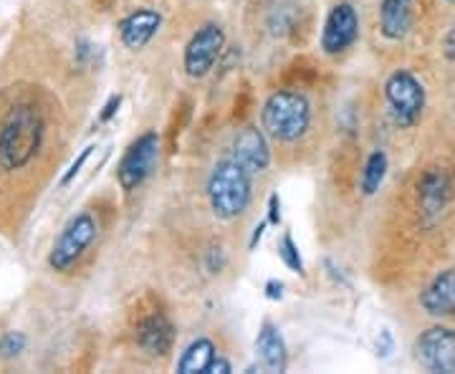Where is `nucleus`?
Masks as SVG:
<instances>
[{"label":"nucleus","instance_id":"nucleus-1","mask_svg":"<svg viewBox=\"0 0 455 374\" xmlns=\"http://www.w3.org/2000/svg\"><path fill=\"white\" fill-rule=\"evenodd\" d=\"M49 122L38 101L20 99L0 119V172L20 175L44 152Z\"/></svg>","mask_w":455,"mask_h":374},{"label":"nucleus","instance_id":"nucleus-2","mask_svg":"<svg viewBox=\"0 0 455 374\" xmlns=\"http://www.w3.org/2000/svg\"><path fill=\"white\" fill-rule=\"evenodd\" d=\"M314 104L301 89H276L260 104V127L278 145H296L311 131Z\"/></svg>","mask_w":455,"mask_h":374},{"label":"nucleus","instance_id":"nucleus-3","mask_svg":"<svg viewBox=\"0 0 455 374\" xmlns=\"http://www.w3.org/2000/svg\"><path fill=\"white\" fill-rule=\"evenodd\" d=\"M205 197L212 218L223 223L241 218L253 200V172L230 155L220 157L205 179Z\"/></svg>","mask_w":455,"mask_h":374},{"label":"nucleus","instance_id":"nucleus-4","mask_svg":"<svg viewBox=\"0 0 455 374\" xmlns=\"http://www.w3.org/2000/svg\"><path fill=\"white\" fill-rule=\"evenodd\" d=\"M101 235V218L92 208H84L76 215L68 218L61 233L56 235V241L49 251V268L53 274H76V268L82 266L84 259L89 256V251L97 245Z\"/></svg>","mask_w":455,"mask_h":374},{"label":"nucleus","instance_id":"nucleus-5","mask_svg":"<svg viewBox=\"0 0 455 374\" xmlns=\"http://www.w3.org/2000/svg\"><path fill=\"white\" fill-rule=\"evenodd\" d=\"M382 92H385V101H387L395 127L415 130L423 122L427 92H425V84L410 68H395L385 79Z\"/></svg>","mask_w":455,"mask_h":374},{"label":"nucleus","instance_id":"nucleus-6","mask_svg":"<svg viewBox=\"0 0 455 374\" xmlns=\"http://www.w3.org/2000/svg\"><path fill=\"white\" fill-rule=\"evenodd\" d=\"M160 149H163V139L155 130L142 131L124 149L122 160L116 164V185L124 195L137 193L147 179L152 178L155 167L160 163Z\"/></svg>","mask_w":455,"mask_h":374},{"label":"nucleus","instance_id":"nucleus-7","mask_svg":"<svg viewBox=\"0 0 455 374\" xmlns=\"http://www.w3.org/2000/svg\"><path fill=\"white\" fill-rule=\"evenodd\" d=\"M226 28L220 23H203L182 51V68L190 79H205L226 51Z\"/></svg>","mask_w":455,"mask_h":374},{"label":"nucleus","instance_id":"nucleus-8","mask_svg":"<svg viewBox=\"0 0 455 374\" xmlns=\"http://www.w3.org/2000/svg\"><path fill=\"white\" fill-rule=\"evenodd\" d=\"M362 33V20H359L357 8L349 0H339L329 8L319 36V49L324 51V56H341L352 49L359 41Z\"/></svg>","mask_w":455,"mask_h":374},{"label":"nucleus","instance_id":"nucleus-9","mask_svg":"<svg viewBox=\"0 0 455 374\" xmlns=\"http://www.w3.org/2000/svg\"><path fill=\"white\" fill-rule=\"evenodd\" d=\"M418 364L435 374H455V329L451 326H427L412 344Z\"/></svg>","mask_w":455,"mask_h":374},{"label":"nucleus","instance_id":"nucleus-10","mask_svg":"<svg viewBox=\"0 0 455 374\" xmlns=\"http://www.w3.org/2000/svg\"><path fill=\"white\" fill-rule=\"evenodd\" d=\"M178 329L164 311H149L134 324V344L149 357H167L175 349Z\"/></svg>","mask_w":455,"mask_h":374},{"label":"nucleus","instance_id":"nucleus-11","mask_svg":"<svg viewBox=\"0 0 455 374\" xmlns=\"http://www.w3.org/2000/svg\"><path fill=\"white\" fill-rule=\"evenodd\" d=\"M230 157H235L253 175H263V172H268V167L274 163L271 137L263 131V127L248 124L243 130L235 131V137L230 142Z\"/></svg>","mask_w":455,"mask_h":374},{"label":"nucleus","instance_id":"nucleus-12","mask_svg":"<svg viewBox=\"0 0 455 374\" xmlns=\"http://www.w3.org/2000/svg\"><path fill=\"white\" fill-rule=\"evenodd\" d=\"M163 28V13L155 8H134L116 23L119 41L130 51H142Z\"/></svg>","mask_w":455,"mask_h":374},{"label":"nucleus","instance_id":"nucleus-13","mask_svg":"<svg viewBox=\"0 0 455 374\" xmlns=\"http://www.w3.org/2000/svg\"><path fill=\"white\" fill-rule=\"evenodd\" d=\"M256 357H259V367L263 372L281 374L289 370V349H286V339L281 334L274 322H263L256 337Z\"/></svg>","mask_w":455,"mask_h":374},{"label":"nucleus","instance_id":"nucleus-14","mask_svg":"<svg viewBox=\"0 0 455 374\" xmlns=\"http://www.w3.org/2000/svg\"><path fill=\"white\" fill-rule=\"evenodd\" d=\"M379 33L385 41H405L415 26V0H379Z\"/></svg>","mask_w":455,"mask_h":374},{"label":"nucleus","instance_id":"nucleus-15","mask_svg":"<svg viewBox=\"0 0 455 374\" xmlns=\"http://www.w3.org/2000/svg\"><path fill=\"white\" fill-rule=\"evenodd\" d=\"M451 195H453V182L448 178V172L440 170V167L425 170V175L418 182V203H420V211L427 218H438L440 212L448 208Z\"/></svg>","mask_w":455,"mask_h":374},{"label":"nucleus","instance_id":"nucleus-16","mask_svg":"<svg viewBox=\"0 0 455 374\" xmlns=\"http://www.w3.org/2000/svg\"><path fill=\"white\" fill-rule=\"evenodd\" d=\"M420 306L430 316H453L455 314V268H445L420 291Z\"/></svg>","mask_w":455,"mask_h":374},{"label":"nucleus","instance_id":"nucleus-17","mask_svg":"<svg viewBox=\"0 0 455 374\" xmlns=\"http://www.w3.org/2000/svg\"><path fill=\"white\" fill-rule=\"evenodd\" d=\"M218 357V346L211 337H197L185 346V352L178 359L180 374H208L212 359Z\"/></svg>","mask_w":455,"mask_h":374},{"label":"nucleus","instance_id":"nucleus-18","mask_svg":"<svg viewBox=\"0 0 455 374\" xmlns=\"http://www.w3.org/2000/svg\"><path fill=\"white\" fill-rule=\"evenodd\" d=\"M387 170H390V157L382 147L372 149L367 155V160L362 164V175H359V190L364 197H372L379 193L382 182L387 178Z\"/></svg>","mask_w":455,"mask_h":374},{"label":"nucleus","instance_id":"nucleus-19","mask_svg":"<svg viewBox=\"0 0 455 374\" xmlns=\"http://www.w3.org/2000/svg\"><path fill=\"white\" fill-rule=\"evenodd\" d=\"M296 18H299V8H296V3H291V0L278 3L276 8L268 13V20H266L268 33H271V36H276V38L289 36V33L293 31V26H296Z\"/></svg>","mask_w":455,"mask_h":374},{"label":"nucleus","instance_id":"nucleus-20","mask_svg":"<svg viewBox=\"0 0 455 374\" xmlns=\"http://www.w3.org/2000/svg\"><path fill=\"white\" fill-rule=\"evenodd\" d=\"M276 253L281 263L291 271V274H299V276H307V266H304V259L299 253V245L293 241L291 230H283V235L278 238Z\"/></svg>","mask_w":455,"mask_h":374},{"label":"nucleus","instance_id":"nucleus-21","mask_svg":"<svg viewBox=\"0 0 455 374\" xmlns=\"http://www.w3.org/2000/svg\"><path fill=\"white\" fill-rule=\"evenodd\" d=\"M26 334L23 331H5L3 337H0V357L3 359H16L18 354H23L26 352Z\"/></svg>","mask_w":455,"mask_h":374},{"label":"nucleus","instance_id":"nucleus-22","mask_svg":"<svg viewBox=\"0 0 455 374\" xmlns=\"http://www.w3.org/2000/svg\"><path fill=\"white\" fill-rule=\"evenodd\" d=\"M94 149H97V147H94V145L84 147L82 152H79V157H76V160L71 163V167H68V170H66V172H64V178H61V182H59V187H68V185H71L74 179L79 178L82 167L86 163H89V157H92V152H94Z\"/></svg>","mask_w":455,"mask_h":374},{"label":"nucleus","instance_id":"nucleus-23","mask_svg":"<svg viewBox=\"0 0 455 374\" xmlns=\"http://www.w3.org/2000/svg\"><path fill=\"white\" fill-rule=\"evenodd\" d=\"M97 53H99V46L94 44V41H89V38H79V41H76V64L79 66L94 64Z\"/></svg>","mask_w":455,"mask_h":374},{"label":"nucleus","instance_id":"nucleus-24","mask_svg":"<svg viewBox=\"0 0 455 374\" xmlns=\"http://www.w3.org/2000/svg\"><path fill=\"white\" fill-rule=\"evenodd\" d=\"M122 94H112L109 97V101L104 104V109L99 112V124H107V122H112L114 116H116V112H119V107H122Z\"/></svg>","mask_w":455,"mask_h":374},{"label":"nucleus","instance_id":"nucleus-25","mask_svg":"<svg viewBox=\"0 0 455 374\" xmlns=\"http://www.w3.org/2000/svg\"><path fill=\"white\" fill-rule=\"evenodd\" d=\"M268 215H266V220H268V226L271 228H278L281 226V197H278V193H271V197H268Z\"/></svg>","mask_w":455,"mask_h":374},{"label":"nucleus","instance_id":"nucleus-26","mask_svg":"<svg viewBox=\"0 0 455 374\" xmlns=\"http://www.w3.org/2000/svg\"><path fill=\"white\" fill-rule=\"evenodd\" d=\"M226 251L223 248H211L208 251V271L211 274H220L226 268Z\"/></svg>","mask_w":455,"mask_h":374},{"label":"nucleus","instance_id":"nucleus-27","mask_svg":"<svg viewBox=\"0 0 455 374\" xmlns=\"http://www.w3.org/2000/svg\"><path fill=\"white\" fill-rule=\"evenodd\" d=\"M443 56L451 64H455V20L451 23V28L445 31V36H443Z\"/></svg>","mask_w":455,"mask_h":374},{"label":"nucleus","instance_id":"nucleus-28","mask_svg":"<svg viewBox=\"0 0 455 374\" xmlns=\"http://www.w3.org/2000/svg\"><path fill=\"white\" fill-rule=\"evenodd\" d=\"M233 372V362L226 357H218L212 359V364H211V370H208V374H230Z\"/></svg>","mask_w":455,"mask_h":374},{"label":"nucleus","instance_id":"nucleus-29","mask_svg":"<svg viewBox=\"0 0 455 374\" xmlns=\"http://www.w3.org/2000/svg\"><path fill=\"white\" fill-rule=\"evenodd\" d=\"M266 296H268L271 301H281V298H283V283L276 281V278L266 281Z\"/></svg>","mask_w":455,"mask_h":374},{"label":"nucleus","instance_id":"nucleus-30","mask_svg":"<svg viewBox=\"0 0 455 374\" xmlns=\"http://www.w3.org/2000/svg\"><path fill=\"white\" fill-rule=\"evenodd\" d=\"M268 228V220H260L259 226L253 228V235H251V243H248V251H256L260 243V238H263V233Z\"/></svg>","mask_w":455,"mask_h":374},{"label":"nucleus","instance_id":"nucleus-31","mask_svg":"<svg viewBox=\"0 0 455 374\" xmlns=\"http://www.w3.org/2000/svg\"><path fill=\"white\" fill-rule=\"evenodd\" d=\"M377 349H385V352H382V357H390L392 337H390V331H387V329H385V331L379 334V339H377Z\"/></svg>","mask_w":455,"mask_h":374},{"label":"nucleus","instance_id":"nucleus-32","mask_svg":"<svg viewBox=\"0 0 455 374\" xmlns=\"http://www.w3.org/2000/svg\"><path fill=\"white\" fill-rule=\"evenodd\" d=\"M445 3H453V5H455V0H445Z\"/></svg>","mask_w":455,"mask_h":374}]
</instances>
